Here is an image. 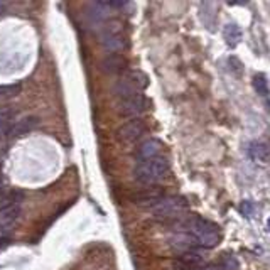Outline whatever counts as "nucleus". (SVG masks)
I'll return each mask as SVG.
<instances>
[{"instance_id": "obj_1", "label": "nucleus", "mask_w": 270, "mask_h": 270, "mask_svg": "<svg viewBox=\"0 0 270 270\" xmlns=\"http://www.w3.org/2000/svg\"><path fill=\"white\" fill-rule=\"evenodd\" d=\"M186 231L191 236L194 245L201 247V249H214L222 241V231H219L218 225L209 222V219L203 216H191L186 219Z\"/></svg>"}, {"instance_id": "obj_2", "label": "nucleus", "mask_w": 270, "mask_h": 270, "mask_svg": "<svg viewBox=\"0 0 270 270\" xmlns=\"http://www.w3.org/2000/svg\"><path fill=\"white\" fill-rule=\"evenodd\" d=\"M169 174V161L166 157L157 156L149 161H142L135 166L134 176L140 184H156Z\"/></svg>"}, {"instance_id": "obj_3", "label": "nucleus", "mask_w": 270, "mask_h": 270, "mask_svg": "<svg viewBox=\"0 0 270 270\" xmlns=\"http://www.w3.org/2000/svg\"><path fill=\"white\" fill-rule=\"evenodd\" d=\"M151 211L154 216L162 219H176L184 216V213L189 211V203L183 196H166L154 206Z\"/></svg>"}, {"instance_id": "obj_4", "label": "nucleus", "mask_w": 270, "mask_h": 270, "mask_svg": "<svg viewBox=\"0 0 270 270\" xmlns=\"http://www.w3.org/2000/svg\"><path fill=\"white\" fill-rule=\"evenodd\" d=\"M149 85V78L147 75H144L142 71H130L127 73L124 78H120L115 85V93L117 96H120V100L134 95H139V93L147 88Z\"/></svg>"}, {"instance_id": "obj_5", "label": "nucleus", "mask_w": 270, "mask_h": 270, "mask_svg": "<svg viewBox=\"0 0 270 270\" xmlns=\"http://www.w3.org/2000/svg\"><path fill=\"white\" fill-rule=\"evenodd\" d=\"M102 44L103 47L112 54H120L127 47V41L124 36V26L113 20L102 27Z\"/></svg>"}, {"instance_id": "obj_6", "label": "nucleus", "mask_w": 270, "mask_h": 270, "mask_svg": "<svg viewBox=\"0 0 270 270\" xmlns=\"http://www.w3.org/2000/svg\"><path fill=\"white\" fill-rule=\"evenodd\" d=\"M145 132H147V125L144 120L132 118L117 130V139L120 142H125V144H130V142L139 140Z\"/></svg>"}, {"instance_id": "obj_7", "label": "nucleus", "mask_w": 270, "mask_h": 270, "mask_svg": "<svg viewBox=\"0 0 270 270\" xmlns=\"http://www.w3.org/2000/svg\"><path fill=\"white\" fill-rule=\"evenodd\" d=\"M162 198H166L164 189L162 187L154 186V187H145V189L137 191L135 194H132V201H134L137 206L152 209L159 201L162 200Z\"/></svg>"}, {"instance_id": "obj_8", "label": "nucleus", "mask_w": 270, "mask_h": 270, "mask_svg": "<svg viewBox=\"0 0 270 270\" xmlns=\"http://www.w3.org/2000/svg\"><path fill=\"white\" fill-rule=\"evenodd\" d=\"M145 110H147V98L142 93L124 98L118 103V113L122 117H137V115L144 113Z\"/></svg>"}, {"instance_id": "obj_9", "label": "nucleus", "mask_w": 270, "mask_h": 270, "mask_svg": "<svg viewBox=\"0 0 270 270\" xmlns=\"http://www.w3.org/2000/svg\"><path fill=\"white\" fill-rule=\"evenodd\" d=\"M19 214H20V205H14V206L0 209V238H5L7 231L14 225L15 219L19 218Z\"/></svg>"}, {"instance_id": "obj_10", "label": "nucleus", "mask_w": 270, "mask_h": 270, "mask_svg": "<svg viewBox=\"0 0 270 270\" xmlns=\"http://www.w3.org/2000/svg\"><path fill=\"white\" fill-rule=\"evenodd\" d=\"M127 64H129V61H127L124 54H108L102 61V69L108 75H118L125 71Z\"/></svg>"}, {"instance_id": "obj_11", "label": "nucleus", "mask_w": 270, "mask_h": 270, "mask_svg": "<svg viewBox=\"0 0 270 270\" xmlns=\"http://www.w3.org/2000/svg\"><path fill=\"white\" fill-rule=\"evenodd\" d=\"M161 149H162V144L157 139L145 140L144 144L139 147V151H137V161L142 162V161H149V159L157 157Z\"/></svg>"}, {"instance_id": "obj_12", "label": "nucleus", "mask_w": 270, "mask_h": 270, "mask_svg": "<svg viewBox=\"0 0 270 270\" xmlns=\"http://www.w3.org/2000/svg\"><path fill=\"white\" fill-rule=\"evenodd\" d=\"M37 125H39V120H37L36 117H24V118H20L14 127H10L9 137L10 139H14V137H22V135L29 134L31 130H34Z\"/></svg>"}, {"instance_id": "obj_13", "label": "nucleus", "mask_w": 270, "mask_h": 270, "mask_svg": "<svg viewBox=\"0 0 270 270\" xmlns=\"http://www.w3.org/2000/svg\"><path fill=\"white\" fill-rule=\"evenodd\" d=\"M110 12H112L110 2H93L88 5V17L93 22H102L103 19L108 17Z\"/></svg>"}, {"instance_id": "obj_14", "label": "nucleus", "mask_w": 270, "mask_h": 270, "mask_svg": "<svg viewBox=\"0 0 270 270\" xmlns=\"http://www.w3.org/2000/svg\"><path fill=\"white\" fill-rule=\"evenodd\" d=\"M250 156L258 162H270V140L255 142L250 145Z\"/></svg>"}, {"instance_id": "obj_15", "label": "nucleus", "mask_w": 270, "mask_h": 270, "mask_svg": "<svg viewBox=\"0 0 270 270\" xmlns=\"http://www.w3.org/2000/svg\"><path fill=\"white\" fill-rule=\"evenodd\" d=\"M223 37L230 47H235V46H238L241 37H243V31H241L236 24H227L223 27Z\"/></svg>"}, {"instance_id": "obj_16", "label": "nucleus", "mask_w": 270, "mask_h": 270, "mask_svg": "<svg viewBox=\"0 0 270 270\" xmlns=\"http://www.w3.org/2000/svg\"><path fill=\"white\" fill-rule=\"evenodd\" d=\"M14 110L10 107H0V135L9 132V127L12 124Z\"/></svg>"}, {"instance_id": "obj_17", "label": "nucleus", "mask_w": 270, "mask_h": 270, "mask_svg": "<svg viewBox=\"0 0 270 270\" xmlns=\"http://www.w3.org/2000/svg\"><path fill=\"white\" fill-rule=\"evenodd\" d=\"M20 198H22L20 191H10V192H7V194H2V196H0V209L14 206V205H19Z\"/></svg>"}, {"instance_id": "obj_18", "label": "nucleus", "mask_w": 270, "mask_h": 270, "mask_svg": "<svg viewBox=\"0 0 270 270\" xmlns=\"http://www.w3.org/2000/svg\"><path fill=\"white\" fill-rule=\"evenodd\" d=\"M252 85L255 88V91L260 96H267L268 95V85H267V78L265 75H255L252 80Z\"/></svg>"}, {"instance_id": "obj_19", "label": "nucleus", "mask_w": 270, "mask_h": 270, "mask_svg": "<svg viewBox=\"0 0 270 270\" xmlns=\"http://www.w3.org/2000/svg\"><path fill=\"white\" fill-rule=\"evenodd\" d=\"M20 91V85H5L0 86V100H9V98L17 96Z\"/></svg>"}, {"instance_id": "obj_20", "label": "nucleus", "mask_w": 270, "mask_h": 270, "mask_svg": "<svg viewBox=\"0 0 270 270\" xmlns=\"http://www.w3.org/2000/svg\"><path fill=\"white\" fill-rule=\"evenodd\" d=\"M240 211H241L243 216L250 218L253 214V203L252 201H241L240 203Z\"/></svg>"}, {"instance_id": "obj_21", "label": "nucleus", "mask_w": 270, "mask_h": 270, "mask_svg": "<svg viewBox=\"0 0 270 270\" xmlns=\"http://www.w3.org/2000/svg\"><path fill=\"white\" fill-rule=\"evenodd\" d=\"M5 151H7V144H5L4 139H0V164H2V161H4Z\"/></svg>"}, {"instance_id": "obj_22", "label": "nucleus", "mask_w": 270, "mask_h": 270, "mask_svg": "<svg viewBox=\"0 0 270 270\" xmlns=\"http://www.w3.org/2000/svg\"><path fill=\"white\" fill-rule=\"evenodd\" d=\"M7 245H9V238H7V236H5V238H0V252H2Z\"/></svg>"}, {"instance_id": "obj_23", "label": "nucleus", "mask_w": 270, "mask_h": 270, "mask_svg": "<svg viewBox=\"0 0 270 270\" xmlns=\"http://www.w3.org/2000/svg\"><path fill=\"white\" fill-rule=\"evenodd\" d=\"M4 189V178H2V173H0V191Z\"/></svg>"}, {"instance_id": "obj_24", "label": "nucleus", "mask_w": 270, "mask_h": 270, "mask_svg": "<svg viewBox=\"0 0 270 270\" xmlns=\"http://www.w3.org/2000/svg\"><path fill=\"white\" fill-rule=\"evenodd\" d=\"M267 228H268V231H270V218H268V222H267Z\"/></svg>"}]
</instances>
